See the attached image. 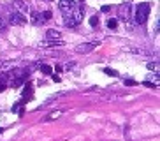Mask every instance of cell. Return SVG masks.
Instances as JSON below:
<instances>
[{
	"label": "cell",
	"mask_w": 160,
	"mask_h": 141,
	"mask_svg": "<svg viewBox=\"0 0 160 141\" xmlns=\"http://www.w3.org/2000/svg\"><path fill=\"white\" fill-rule=\"evenodd\" d=\"M9 21L12 25H23L25 23V18H23V16H19L18 13H11L9 14Z\"/></svg>",
	"instance_id": "8992f818"
},
{
	"label": "cell",
	"mask_w": 160,
	"mask_h": 141,
	"mask_svg": "<svg viewBox=\"0 0 160 141\" xmlns=\"http://www.w3.org/2000/svg\"><path fill=\"white\" fill-rule=\"evenodd\" d=\"M41 18H42V21H48V19H51V11H44V13L41 14Z\"/></svg>",
	"instance_id": "4fadbf2b"
},
{
	"label": "cell",
	"mask_w": 160,
	"mask_h": 141,
	"mask_svg": "<svg viewBox=\"0 0 160 141\" xmlns=\"http://www.w3.org/2000/svg\"><path fill=\"white\" fill-rule=\"evenodd\" d=\"M41 46H44V48H53V46H63V41H44V42H41Z\"/></svg>",
	"instance_id": "30bf717a"
},
{
	"label": "cell",
	"mask_w": 160,
	"mask_h": 141,
	"mask_svg": "<svg viewBox=\"0 0 160 141\" xmlns=\"http://www.w3.org/2000/svg\"><path fill=\"white\" fill-rule=\"evenodd\" d=\"M58 117H60V111H55L53 115H49V117H48L46 120H53V118H58Z\"/></svg>",
	"instance_id": "e0dca14e"
},
{
	"label": "cell",
	"mask_w": 160,
	"mask_h": 141,
	"mask_svg": "<svg viewBox=\"0 0 160 141\" xmlns=\"http://www.w3.org/2000/svg\"><path fill=\"white\" fill-rule=\"evenodd\" d=\"M90 25H92V27H97V25H99V18H97V16H93V18L90 19Z\"/></svg>",
	"instance_id": "2e32d148"
},
{
	"label": "cell",
	"mask_w": 160,
	"mask_h": 141,
	"mask_svg": "<svg viewBox=\"0 0 160 141\" xmlns=\"http://www.w3.org/2000/svg\"><path fill=\"white\" fill-rule=\"evenodd\" d=\"M95 46H97V42H83L79 46H76V53H90L95 50Z\"/></svg>",
	"instance_id": "5b68a950"
},
{
	"label": "cell",
	"mask_w": 160,
	"mask_h": 141,
	"mask_svg": "<svg viewBox=\"0 0 160 141\" xmlns=\"http://www.w3.org/2000/svg\"><path fill=\"white\" fill-rule=\"evenodd\" d=\"M30 21H32L33 25H39V23H42V18H41V13H30Z\"/></svg>",
	"instance_id": "9c48e42d"
},
{
	"label": "cell",
	"mask_w": 160,
	"mask_h": 141,
	"mask_svg": "<svg viewBox=\"0 0 160 141\" xmlns=\"http://www.w3.org/2000/svg\"><path fill=\"white\" fill-rule=\"evenodd\" d=\"M148 14H150V7H148V4H139L136 7V23H139V25H142L148 19Z\"/></svg>",
	"instance_id": "7a4b0ae2"
},
{
	"label": "cell",
	"mask_w": 160,
	"mask_h": 141,
	"mask_svg": "<svg viewBox=\"0 0 160 141\" xmlns=\"http://www.w3.org/2000/svg\"><path fill=\"white\" fill-rule=\"evenodd\" d=\"M9 85V74L7 72H4V74H0V92L2 90H5V86Z\"/></svg>",
	"instance_id": "ba28073f"
},
{
	"label": "cell",
	"mask_w": 160,
	"mask_h": 141,
	"mask_svg": "<svg viewBox=\"0 0 160 141\" xmlns=\"http://www.w3.org/2000/svg\"><path fill=\"white\" fill-rule=\"evenodd\" d=\"M58 7H60L62 13H71L72 9L76 7V2L74 0H58Z\"/></svg>",
	"instance_id": "277c9868"
},
{
	"label": "cell",
	"mask_w": 160,
	"mask_h": 141,
	"mask_svg": "<svg viewBox=\"0 0 160 141\" xmlns=\"http://www.w3.org/2000/svg\"><path fill=\"white\" fill-rule=\"evenodd\" d=\"M104 70H106V74H109V76H118V72L114 69H109L108 67V69H104Z\"/></svg>",
	"instance_id": "9a60e30c"
},
{
	"label": "cell",
	"mask_w": 160,
	"mask_h": 141,
	"mask_svg": "<svg viewBox=\"0 0 160 141\" xmlns=\"http://www.w3.org/2000/svg\"><path fill=\"white\" fill-rule=\"evenodd\" d=\"M81 2H83V0H81Z\"/></svg>",
	"instance_id": "ffe728a7"
},
{
	"label": "cell",
	"mask_w": 160,
	"mask_h": 141,
	"mask_svg": "<svg viewBox=\"0 0 160 141\" xmlns=\"http://www.w3.org/2000/svg\"><path fill=\"white\" fill-rule=\"evenodd\" d=\"M46 39L48 41H62V34L58 32V30H48Z\"/></svg>",
	"instance_id": "52a82bcc"
},
{
	"label": "cell",
	"mask_w": 160,
	"mask_h": 141,
	"mask_svg": "<svg viewBox=\"0 0 160 141\" xmlns=\"http://www.w3.org/2000/svg\"><path fill=\"white\" fill-rule=\"evenodd\" d=\"M83 18H85V11H83V7H74L71 13L65 14V25L69 28H74V27H78V25L83 21Z\"/></svg>",
	"instance_id": "6da1fadb"
},
{
	"label": "cell",
	"mask_w": 160,
	"mask_h": 141,
	"mask_svg": "<svg viewBox=\"0 0 160 141\" xmlns=\"http://www.w3.org/2000/svg\"><path fill=\"white\" fill-rule=\"evenodd\" d=\"M120 18H122V19H127V18H128V5H125V7L122 9V13H120Z\"/></svg>",
	"instance_id": "8fae6325"
},
{
	"label": "cell",
	"mask_w": 160,
	"mask_h": 141,
	"mask_svg": "<svg viewBox=\"0 0 160 141\" xmlns=\"http://www.w3.org/2000/svg\"><path fill=\"white\" fill-rule=\"evenodd\" d=\"M12 7L16 9V13H18L19 16L27 18V14H28V5H27V2H23V0H14V2H12Z\"/></svg>",
	"instance_id": "3957f363"
},
{
	"label": "cell",
	"mask_w": 160,
	"mask_h": 141,
	"mask_svg": "<svg viewBox=\"0 0 160 141\" xmlns=\"http://www.w3.org/2000/svg\"><path fill=\"white\" fill-rule=\"evenodd\" d=\"M41 70H42V72H44V74H51V67H49V65H41Z\"/></svg>",
	"instance_id": "5bb4252c"
},
{
	"label": "cell",
	"mask_w": 160,
	"mask_h": 141,
	"mask_svg": "<svg viewBox=\"0 0 160 141\" xmlns=\"http://www.w3.org/2000/svg\"><path fill=\"white\" fill-rule=\"evenodd\" d=\"M148 69H157V64H148Z\"/></svg>",
	"instance_id": "ac0fdd59"
},
{
	"label": "cell",
	"mask_w": 160,
	"mask_h": 141,
	"mask_svg": "<svg viewBox=\"0 0 160 141\" xmlns=\"http://www.w3.org/2000/svg\"><path fill=\"white\" fill-rule=\"evenodd\" d=\"M116 27H118V21H116V19H113V18H111V19H108V28L114 30Z\"/></svg>",
	"instance_id": "7c38bea8"
},
{
	"label": "cell",
	"mask_w": 160,
	"mask_h": 141,
	"mask_svg": "<svg viewBox=\"0 0 160 141\" xmlns=\"http://www.w3.org/2000/svg\"><path fill=\"white\" fill-rule=\"evenodd\" d=\"M4 30V23H2V19H0V32Z\"/></svg>",
	"instance_id": "d6986e66"
}]
</instances>
